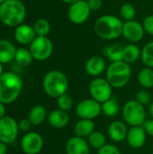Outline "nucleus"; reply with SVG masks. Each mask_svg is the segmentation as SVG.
<instances>
[{"label": "nucleus", "mask_w": 153, "mask_h": 154, "mask_svg": "<svg viewBox=\"0 0 153 154\" xmlns=\"http://www.w3.org/2000/svg\"><path fill=\"white\" fill-rule=\"evenodd\" d=\"M124 21L114 14L99 16L94 23V32L105 41H115L123 35Z\"/></svg>", "instance_id": "1"}, {"label": "nucleus", "mask_w": 153, "mask_h": 154, "mask_svg": "<svg viewBox=\"0 0 153 154\" xmlns=\"http://www.w3.org/2000/svg\"><path fill=\"white\" fill-rule=\"evenodd\" d=\"M23 86V82L17 73L4 72L0 76V102L5 105L14 102L19 97Z\"/></svg>", "instance_id": "2"}, {"label": "nucleus", "mask_w": 153, "mask_h": 154, "mask_svg": "<svg viewBox=\"0 0 153 154\" xmlns=\"http://www.w3.org/2000/svg\"><path fill=\"white\" fill-rule=\"evenodd\" d=\"M26 17V8L21 0H6L0 5V21L8 27H17Z\"/></svg>", "instance_id": "3"}, {"label": "nucleus", "mask_w": 153, "mask_h": 154, "mask_svg": "<svg viewBox=\"0 0 153 154\" xmlns=\"http://www.w3.org/2000/svg\"><path fill=\"white\" fill-rule=\"evenodd\" d=\"M42 88L47 96L57 99L60 96L66 94L68 91V77L60 70H50L43 77Z\"/></svg>", "instance_id": "4"}, {"label": "nucleus", "mask_w": 153, "mask_h": 154, "mask_svg": "<svg viewBox=\"0 0 153 154\" xmlns=\"http://www.w3.org/2000/svg\"><path fill=\"white\" fill-rule=\"evenodd\" d=\"M132 76L130 64L124 60L111 62L106 70V79L113 88H122L125 87Z\"/></svg>", "instance_id": "5"}, {"label": "nucleus", "mask_w": 153, "mask_h": 154, "mask_svg": "<svg viewBox=\"0 0 153 154\" xmlns=\"http://www.w3.org/2000/svg\"><path fill=\"white\" fill-rule=\"evenodd\" d=\"M124 121L130 126H142L147 119L145 106L135 99L127 101L122 109Z\"/></svg>", "instance_id": "6"}, {"label": "nucleus", "mask_w": 153, "mask_h": 154, "mask_svg": "<svg viewBox=\"0 0 153 154\" xmlns=\"http://www.w3.org/2000/svg\"><path fill=\"white\" fill-rule=\"evenodd\" d=\"M91 98L100 104H103L113 96V87L109 84L106 79L98 77L94 78L88 87Z\"/></svg>", "instance_id": "7"}, {"label": "nucleus", "mask_w": 153, "mask_h": 154, "mask_svg": "<svg viewBox=\"0 0 153 154\" xmlns=\"http://www.w3.org/2000/svg\"><path fill=\"white\" fill-rule=\"evenodd\" d=\"M33 60L44 61L48 60L53 52V43L48 36H37L29 48Z\"/></svg>", "instance_id": "8"}, {"label": "nucleus", "mask_w": 153, "mask_h": 154, "mask_svg": "<svg viewBox=\"0 0 153 154\" xmlns=\"http://www.w3.org/2000/svg\"><path fill=\"white\" fill-rule=\"evenodd\" d=\"M91 12L87 2L86 0H79L69 5L68 17L74 24H83L89 19Z\"/></svg>", "instance_id": "9"}, {"label": "nucleus", "mask_w": 153, "mask_h": 154, "mask_svg": "<svg viewBox=\"0 0 153 154\" xmlns=\"http://www.w3.org/2000/svg\"><path fill=\"white\" fill-rule=\"evenodd\" d=\"M18 134V122L14 117L5 116L0 119V142L11 144L17 139Z\"/></svg>", "instance_id": "10"}, {"label": "nucleus", "mask_w": 153, "mask_h": 154, "mask_svg": "<svg viewBox=\"0 0 153 154\" xmlns=\"http://www.w3.org/2000/svg\"><path fill=\"white\" fill-rule=\"evenodd\" d=\"M102 113V106L93 98H87L76 106V114L80 119L94 120Z\"/></svg>", "instance_id": "11"}, {"label": "nucleus", "mask_w": 153, "mask_h": 154, "mask_svg": "<svg viewBox=\"0 0 153 154\" xmlns=\"http://www.w3.org/2000/svg\"><path fill=\"white\" fill-rule=\"evenodd\" d=\"M21 148L25 154H39L43 148V139L36 132H28L21 140Z\"/></svg>", "instance_id": "12"}, {"label": "nucleus", "mask_w": 153, "mask_h": 154, "mask_svg": "<svg viewBox=\"0 0 153 154\" xmlns=\"http://www.w3.org/2000/svg\"><path fill=\"white\" fill-rule=\"evenodd\" d=\"M144 29L141 23L136 20L124 22L123 35L130 43H137L141 42L144 36Z\"/></svg>", "instance_id": "13"}, {"label": "nucleus", "mask_w": 153, "mask_h": 154, "mask_svg": "<svg viewBox=\"0 0 153 154\" xmlns=\"http://www.w3.org/2000/svg\"><path fill=\"white\" fill-rule=\"evenodd\" d=\"M106 63L101 56H92L85 63V71L93 78L100 77L106 70Z\"/></svg>", "instance_id": "14"}, {"label": "nucleus", "mask_w": 153, "mask_h": 154, "mask_svg": "<svg viewBox=\"0 0 153 154\" xmlns=\"http://www.w3.org/2000/svg\"><path fill=\"white\" fill-rule=\"evenodd\" d=\"M147 134L142 126H131L128 130L126 142L133 149H141L146 143Z\"/></svg>", "instance_id": "15"}, {"label": "nucleus", "mask_w": 153, "mask_h": 154, "mask_svg": "<svg viewBox=\"0 0 153 154\" xmlns=\"http://www.w3.org/2000/svg\"><path fill=\"white\" fill-rule=\"evenodd\" d=\"M65 152L66 154H90V146L86 139L75 135L67 141Z\"/></svg>", "instance_id": "16"}, {"label": "nucleus", "mask_w": 153, "mask_h": 154, "mask_svg": "<svg viewBox=\"0 0 153 154\" xmlns=\"http://www.w3.org/2000/svg\"><path fill=\"white\" fill-rule=\"evenodd\" d=\"M127 125L120 120H115L110 123L108 126V135L109 138L116 143H122L126 140L127 133H128Z\"/></svg>", "instance_id": "17"}, {"label": "nucleus", "mask_w": 153, "mask_h": 154, "mask_svg": "<svg viewBox=\"0 0 153 154\" xmlns=\"http://www.w3.org/2000/svg\"><path fill=\"white\" fill-rule=\"evenodd\" d=\"M14 36L15 41L22 45H30L37 37L33 27L25 23H22L15 27Z\"/></svg>", "instance_id": "18"}, {"label": "nucleus", "mask_w": 153, "mask_h": 154, "mask_svg": "<svg viewBox=\"0 0 153 154\" xmlns=\"http://www.w3.org/2000/svg\"><path fill=\"white\" fill-rule=\"evenodd\" d=\"M47 119L49 125L55 129L65 128L69 123V116L68 112L60 110L59 108L51 111L49 114Z\"/></svg>", "instance_id": "19"}, {"label": "nucleus", "mask_w": 153, "mask_h": 154, "mask_svg": "<svg viewBox=\"0 0 153 154\" xmlns=\"http://www.w3.org/2000/svg\"><path fill=\"white\" fill-rule=\"evenodd\" d=\"M16 48L8 40H0V63L7 64L12 60H14Z\"/></svg>", "instance_id": "20"}, {"label": "nucleus", "mask_w": 153, "mask_h": 154, "mask_svg": "<svg viewBox=\"0 0 153 154\" xmlns=\"http://www.w3.org/2000/svg\"><path fill=\"white\" fill-rule=\"evenodd\" d=\"M95 130V123L93 120L79 119L74 126L75 135L84 139H87Z\"/></svg>", "instance_id": "21"}, {"label": "nucleus", "mask_w": 153, "mask_h": 154, "mask_svg": "<svg viewBox=\"0 0 153 154\" xmlns=\"http://www.w3.org/2000/svg\"><path fill=\"white\" fill-rule=\"evenodd\" d=\"M142 50L136 43H128L124 46L123 51V60L128 64L136 62L141 59Z\"/></svg>", "instance_id": "22"}, {"label": "nucleus", "mask_w": 153, "mask_h": 154, "mask_svg": "<svg viewBox=\"0 0 153 154\" xmlns=\"http://www.w3.org/2000/svg\"><path fill=\"white\" fill-rule=\"evenodd\" d=\"M46 118H47V110L41 105H36L33 107H32L28 115V119L34 126L41 125L45 121Z\"/></svg>", "instance_id": "23"}, {"label": "nucleus", "mask_w": 153, "mask_h": 154, "mask_svg": "<svg viewBox=\"0 0 153 154\" xmlns=\"http://www.w3.org/2000/svg\"><path fill=\"white\" fill-rule=\"evenodd\" d=\"M123 51L124 46L120 44H110L103 49V54L111 62L123 60Z\"/></svg>", "instance_id": "24"}, {"label": "nucleus", "mask_w": 153, "mask_h": 154, "mask_svg": "<svg viewBox=\"0 0 153 154\" xmlns=\"http://www.w3.org/2000/svg\"><path fill=\"white\" fill-rule=\"evenodd\" d=\"M102 106V114L106 117H115L120 112V104L116 97H112L103 104Z\"/></svg>", "instance_id": "25"}, {"label": "nucleus", "mask_w": 153, "mask_h": 154, "mask_svg": "<svg viewBox=\"0 0 153 154\" xmlns=\"http://www.w3.org/2000/svg\"><path fill=\"white\" fill-rule=\"evenodd\" d=\"M137 79L141 87L144 89H149L153 88V69L149 67L142 68L137 76Z\"/></svg>", "instance_id": "26"}, {"label": "nucleus", "mask_w": 153, "mask_h": 154, "mask_svg": "<svg viewBox=\"0 0 153 154\" xmlns=\"http://www.w3.org/2000/svg\"><path fill=\"white\" fill-rule=\"evenodd\" d=\"M33 60V57L29 49L26 48H19L16 49L14 55V61L20 67H27L32 64Z\"/></svg>", "instance_id": "27"}, {"label": "nucleus", "mask_w": 153, "mask_h": 154, "mask_svg": "<svg viewBox=\"0 0 153 154\" xmlns=\"http://www.w3.org/2000/svg\"><path fill=\"white\" fill-rule=\"evenodd\" d=\"M87 143L90 147L94 149H100L106 143V138L104 134H102L99 131L95 130L88 137H87Z\"/></svg>", "instance_id": "28"}, {"label": "nucleus", "mask_w": 153, "mask_h": 154, "mask_svg": "<svg viewBox=\"0 0 153 154\" xmlns=\"http://www.w3.org/2000/svg\"><path fill=\"white\" fill-rule=\"evenodd\" d=\"M141 60L145 67L153 69V41L147 42L142 49Z\"/></svg>", "instance_id": "29"}, {"label": "nucleus", "mask_w": 153, "mask_h": 154, "mask_svg": "<svg viewBox=\"0 0 153 154\" xmlns=\"http://www.w3.org/2000/svg\"><path fill=\"white\" fill-rule=\"evenodd\" d=\"M119 14H120V18L124 22L132 21L134 20L136 16V8L131 3H124L121 5Z\"/></svg>", "instance_id": "30"}, {"label": "nucleus", "mask_w": 153, "mask_h": 154, "mask_svg": "<svg viewBox=\"0 0 153 154\" xmlns=\"http://www.w3.org/2000/svg\"><path fill=\"white\" fill-rule=\"evenodd\" d=\"M36 36H47L50 32V23L45 18L36 20L32 25Z\"/></svg>", "instance_id": "31"}, {"label": "nucleus", "mask_w": 153, "mask_h": 154, "mask_svg": "<svg viewBox=\"0 0 153 154\" xmlns=\"http://www.w3.org/2000/svg\"><path fill=\"white\" fill-rule=\"evenodd\" d=\"M73 105H74V100L71 97V96L69 95L68 93L57 98V106H58V108L60 110L68 112L73 107Z\"/></svg>", "instance_id": "32"}, {"label": "nucleus", "mask_w": 153, "mask_h": 154, "mask_svg": "<svg viewBox=\"0 0 153 154\" xmlns=\"http://www.w3.org/2000/svg\"><path fill=\"white\" fill-rule=\"evenodd\" d=\"M135 100L142 106H149L151 103V96L146 89L138 91L135 95Z\"/></svg>", "instance_id": "33"}, {"label": "nucleus", "mask_w": 153, "mask_h": 154, "mask_svg": "<svg viewBox=\"0 0 153 154\" xmlns=\"http://www.w3.org/2000/svg\"><path fill=\"white\" fill-rule=\"evenodd\" d=\"M97 154H121V151L115 144L106 143L103 147L97 150Z\"/></svg>", "instance_id": "34"}, {"label": "nucleus", "mask_w": 153, "mask_h": 154, "mask_svg": "<svg viewBox=\"0 0 153 154\" xmlns=\"http://www.w3.org/2000/svg\"><path fill=\"white\" fill-rule=\"evenodd\" d=\"M144 32L153 36V14L147 15L142 23Z\"/></svg>", "instance_id": "35"}, {"label": "nucleus", "mask_w": 153, "mask_h": 154, "mask_svg": "<svg viewBox=\"0 0 153 154\" xmlns=\"http://www.w3.org/2000/svg\"><path fill=\"white\" fill-rule=\"evenodd\" d=\"M147 135L153 137V118H148L142 125Z\"/></svg>", "instance_id": "36"}, {"label": "nucleus", "mask_w": 153, "mask_h": 154, "mask_svg": "<svg viewBox=\"0 0 153 154\" xmlns=\"http://www.w3.org/2000/svg\"><path fill=\"white\" fill-rule=\"evenodd\" d=\"M32 123L30 122V120L28 118H23L18 122V127L20 131L23 132H28L32 126Z\"/></svg>", "instance_id": "37"}, {"label": "nucleus", "mask_w": 153, "mask_h": 154, "mask_svg": "<svg viewBox=\"0 0 153 154\" xmlns=\"http://www.w3.org/2000/svg\"><path fill=\"white\" fill-rule=\"evenodd\" d=\"M89 8L91 9V11H97L98 9L101 8L102 5H103V1L102 0H87Z\"/></svg>", "instance_id": "38"}, {"label": "nucleus", "mask_w": 153, "mask_h": 154, "mask_svg": "<svg viewBox=\"0 0 153 154\" xmlns=\"http://www.w3.org/2000/svg\"><path fill=\"white\" fill-rule=\"evenodd\" d=\"M5 112H6L5 105L0 102V119L5 116Z\"/></svg>", "instance_id": "39"}, {"label": "nucleus", "mask_w": 153, "mask_h": 154, "mask_svg": "<svg viewBox=\"0 0 153 154\" xmlns=\"http://www.w3.org/2000/svg\"><path fill=\"white\" fill-rule=\"evenodd\" d=\"M7 152V144L0 142V154H6Z\"/></svg>", "instance_id": "40"}, {"label": "nucleus", "mask_w": 153, "mask_h": 154, "mask_svg": "<svg viewBox=\"0 0 153 154\" xmlns=\"http://www.w3.org/2000/svg\"><path fill=\"white\" fill-rule=\"evenodd\" d=\"M149 113H150L151 117L153 118V102H151V103L149 105Z\"/></svg>", "instance_id": "41"}, {"label": "nucleus", "mask_w": 153, "mask_h": 154, "mask_svg": "<svg viewBox=\"0 0 153 154\" xmlns=\"http://www.w3.org/2000/svg\"><path fill=\"white\" fill-rule=\"evenodd\" d=\"M61 1L64 2V3H66V4L70 5V4H73V3H75V2H77V1H79V0H61Z\"/></svg>", "instance_id": "42"}, {"label": "nucleus", "mask_w": 153, "mask_h": 154, "mask_svg": "<svg viewBox=\"0 0 153 154\" xmlns=\"http://www.w3.org/2000/svg\"><path fill=\"white\" fill-rule=\"evenodd\" d=\"M4 73V69H3V64L0 63V76Z\"/></svg>", "instance_id": "43"}, {"label": "nucleus", "mask_w": 153, "mask_h": 154, "mask_svg": "<svg viewBox=\"0 0 153 154\" xmlns=\"http://www.w3.org/2000/svg\"><path fill=\"white\" fill-rule=\"evenodd\" d=\"M5 1H6V0H0V5H1V4H3Z\"/></svg>", "instance_id": "44"}, {"label": "nucleus", "mask_w": 153, "mask_h": 154, "mask_svg": "<svg viewBox=\"0 0 153 154\" xmlns=\"http://www.w3.org/2000/svg\"><path fill=\"white\" fill-rule=\"evenodd\" d=\"M151 154H153V152H151Z\"/></svg>", "instance_id": "45"}, {"label": "nucleus", "mask_w": 153, "mask_h": 154, "mask_svg": "<svg viewBox=\"0 0 153 154\" xmlns=\"http://www.w3.org/2000/svg\"><path fill=\"white\" fill-rule=\"evenodd\" d=\"M152 145H153V142H152Z\"/></svg>", "instance_id": "46"}]
</instances>
